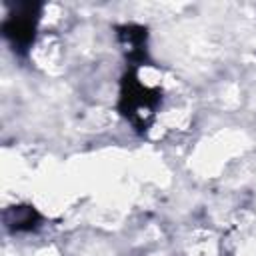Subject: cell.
Returning a JSON list of instances; mask_svg holds the SVG:
<instances>
[{
  "label": "cell",
  "instance_id": "6da1fadb",
  "mask_svg": "<svg viewBox=\"0 0 256 256\" xmlns=\"http://www.w3.org/2000/svg\"><path fill=\"white\" fill-rule=\"evenodd\" d=\"M160 104V92L152 86L140 82L136 68L132 66L124 78L120 88V114L134 126L138 132H146L154 120L156 108Z\"/></svg>",
  "mask_w": 256,
  "mask_h": 256
},
{
  "label": "cell",
  "instance_id": "7a4b0ae2",
  "mask_svg": "<svg viewBox=\"0 0 256 256\" xmlns=\"http://www.w3.org/2000/svg\"><path fill=\"white\" fill-rule=\"evenodd\" d=\"M40 4H18L2 24V34L18 54H26L34 42L36 26L40 20Z\"/></svg>",
  "mask_w": 256,
  "mask_h": 256
},
{
  "label": "cell",
  "instance_id": "3957f363",
  "mask_svg": "<svg viewBox=\"0 0 256 256\" xmlns=\"http://www.w3.org/2000/svg\"><path fill=\"white\" fill-rule=\"evenodd\" d=\"M118 32V40L126 52V56L132 60V66H140L148 60V48H146V28L138 26V24H124L120 28H116Z\"/></svg>",
  "mask_w": 256,
  "mask_h": 256
},
{
  "label": "cell",
  "instance_id": "277c9868",
  "mask_svg": "<svg viewBox=\"0 0 256 256\" xmlns=\"http://www.w3.org/2000/svg\"><path fill=\"white\" fill-rule=\"evenodd\" d=\"M4 222L12 232H30L40 226L42 216L34 206H12L4 214Z\"/></svg>",
  "mask_w": 256,
  "mask_h": 256
}]
</instances>
